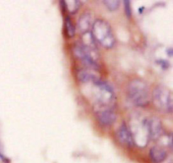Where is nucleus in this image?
<instances>
[{
  "instance_id": "nucleus-9",
  "label": "nucleus",
  "mask_w": 173,
  "mask_h": 163,
  "mask_svg": "<svg viewBox=\"0 0 173 163\" xmlns=\"http://www.w3.org/2000/svg\"><path fill=\"white\" fill-rule=\"evenodd\" d=\"M78 79L84 84H94L101 80V79L97 74L88 69L79 71L78 73Z\"/></svg>"
},
{
  "instance_id": "nucleus-5",
  "label": "nucleus",
  "mask_w": 173,
  "mask_h": 163,
  "mask_svg": "<svg viewBox=\"0 0 173 163\" xmlns=\"http://www.w3.org/2000/svg\"><path fill=\"white\" fill-rule=\"evenodd\" d=\"M74 53L78 58L81 60V62L90 69H97L99 65L97 64V56L95 48H91L84 44H76L74 47Z\"/></svg>"
},
{
  "instance_id": "nucleus-11",
  "label": "nucleus",
  "mask_w": 173,
  "mask_h": 163,
  "mask_svg": "<svg viewBox=\"0 0 173 163\" xmlns=\"http://www.w3.org/2000/svg\"><path fill=\"white\" fill-rule=\"evenodd\" d=\"M92 26V17L91 14L88 12L83 14L80 18L78 21V27L79 30H80V32L82 33H86L88 31V30L90 28V26Z\"/></svg>"
},
{
  "instance_id": "nucleus-1",
  "label": "nucleus",
  "mask_w": 173,
  "mask_h": 163,
  "mask_svg": "<svg viewBox=\"0 0 173 163\" xmlns=\"http://www.w3.org/2000/svg\"><path fill=\"white\" fill-rule=\"evenodd\" d=\"M91 35L95 42L106 49H110L115 45V37L110 25L103 20H96L92 24Z\"/></svg>"
},
{
  "instance_id": "nucleus-8",
  "label": "nucleus",
  "mask_w": 173,
  "mask_h": 163,
  "mask_svg": "<svg viewBox=\"0 0 173 163\" xmlns=\"http://www.w3.org/2000/svg\"><path fill=\"white\" fill-rule=\"evenodd\" d=\"M148 130L149 137L153 140H157L162 133L161 122L157 118H152L148 120Z\"/></svg>"
},
{
  "instance_id": "nucleus-6",
  "label": "nucleus",
  "mask_w": 173,
  "mask_h": 163,
  "mask_svg": "<svg viewBox=\"0 0 173 163\" xmlns=\"http://www.w3.org/2000/svg\"><path fill=\"white\" fill-rule=\"evenodd\" d=\"M116 135H117L118 141L122 145L128 146V147L133 146V145H134L133 136L131 131L129 130V128L127 127V125H125V124L121 125L118 129Z\"/></svg>"
},
{
  "instance_id": "nucleus-7",
  "label": "nucleus",
  "mask_w": 173,
  "mask_h": 163,
  "mask_svg": "<svg viewBox=\"0 0 173 163\" xmlns=\"http://www.w3.org/2000/svg\"><path fill=\"white\" fill-rule=\"evenodd\" d=\"M97 119L104 126H111L117 120V114L109 108L101 110L97 113Z\"/></svg>"
},
{
  "instance_id": "nucleus-3",
  "label": "nucleus",
  "mask_w": 173,
  "mask_h": 163,
  "mask_svg": "<svg viewBox=\"0 0 173 163\" xmlns=\"http://www.w3.org/2000/svg\"><path fill=\"white\" fill-rule=\"evenodd\" d=\"M153 101L155 106L159 110L172 113L173 109L172 94L169 89L165 86H157L153 92Z\"/></svg>"
},
{
  "instance_id": "nucleus-16",
  "label": "nucleus",
  "mask_w": 173,
  "mask_h": 163,
  "mask_svg": "<svg viewBox=\"0 0 173 163\" xmlns=\"http://www.w3.org/2000/svg\"><path fill=\"white\" fill-rule=\"evenodd\" d=\"M159 64H160V65H162L163 69H166L169 67V64H168V62H167V61H165V60H160Z\"/></svg>"
},
{
  "instance_id": "nucleus-2",
  "label": "nucleus",
  "mask_w": 173,
  "mask_h": 163,
  "mask_svg": "<svg viewBox=\"0 0 173 163\" xmlns=\"http://www.w3.org/2000/svg\"><path fill=\"white\" fill-rule=\"evenodd\" d=\"M128 95L131 101L136 106H145L150 102V89L142 79H133L128 86Z\"/></svg>"
},
{
  "instance_id": "nucleus-13",
  "label": "nucleus",
  "mask_w": 173,
  "mask_h": 163,
  "mask_svg": "<svg viewBox=\"0 0 173 163\" xmlns=\"http://www.w3.org/2000/svg\"><path fill=\"white\" fill-rule=\"evenodd\" d=\"M65 26H66V31H67L68 35L69 37H73L74 35V33H75V28H74V25L72 23V21L70 20L69 17L66 18Z\"/></svg>"
},
{
  "instance_id": "nucleus-10",
  "label": "nucleus",
  "mask_w": 173,
  "mask_h": 163,
  "mask_svg": "<svg viewBox=\"0 0 173 163\" xmlns=\"http://www.w3.org/2000/svg\"><path fill=\"white\" fill-rule=\"evenodd\" d=\"M167 153L160 146H154L150 150V158L153 163H161L166 160Z\"/></svg>"
},
{
  "instance_id": "nucleus-14",
  "label": "nucleus",
  "mask_w": 173,
  "mask_h": 163,
  "mask_svg": "<svg viewBox=\"0 0 173 163\" xmlns=\"http://www.w3.org/2000/svg\"><path fill=\"white\" fill-rule=\"evenodd\" d=\"M103 3L109 10H117L120 6V1L118 0H114V1L106 0V1H103Z\"/></svg>"
},
{
  "instance_id": "nucleus-4",
  "label": "nucleus",
  "mask_w": 173,
  "mask_h": 163,
  "mask_svg": "<svg viewBox=\"0 0 173 163\" xmlns=\"http://www.w3.org/2000/svg\"><path fill=\"white\" fill-rule=\"evenodd\" d=\"M92 85L96 89L95 99L96 100L97 104L103 106H108L113 104L115 101V94L111 85L101 79L92 84Z\"/></svg>"
},
{
  "instance_id": "nucleus-15",
  "label": "nucleus",
  "mask_w": 173,
  "mask_h": 163,
  "mask_svg": "<svg viewBox=\"0 0 173 163\" xmlns=\"http://www.w3.org/2000/svg\"><path fill=\"white\" fill-rule=\"evenodd\" d=\"M123 4H124L125 14H126V15H127V17H128V18H130L132 15L130 1H128V0H127V1H123Z\"/></svg>"
},
{
  "instance_id": "nucleus-12",
  "label": "nucleus",
  "mask_w": 173,
  "mask_h": 163,
  "mask_svg": "<svg viewBox=\"0 0 173 163\" xmlns=\"http://www.w3.org/2000/svg\"><path fill=\"white\" fill-rule=\"evenodd\" d=\"M62 3L72 14L75 13L79 7V1H62Z\"/></svg>"
}]
</instances>
